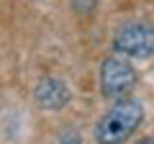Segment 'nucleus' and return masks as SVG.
<instances>
[{
	"label": "nucleus",
	"mask_w": 154,
	"mask_h": 144,
	"mask_svg": "<svg viewBox=\"0 0 154 144\" xmlns=\"http://www.w3.org/2000/svg\"><path fill=\"white\" fill-rule=\"evenodd\" d=\"M141 121H144L141 103L123 98L100 116L98 126H95V139H98V144H123L141 126Z\"/></svg>",
	"instance_id": "f257e3e1"
},
{
	"label": "nucleus",
	"mask_w": 154,
	"mask_h": 144,
	"mask_svg": "<svg viewBox=\"0 0 154 144\" xmlns=\"http://www.w3.org/2000/svg\"><path fill=\"white\" fill-rule=\"evenodd\" d=\"M136 85V70L128 57L110 54L100 64V90L110 100H123Z\"/></svg>",
	"instance_id": "f03ea898"
},
{
	"label": "nucleus",
	"mask_w": 154,
	"mask_h": 144,
	"mask_svg": "<svg viewBox=\"0 0 154 144\" xmlns=\"http://www.w3.org/2000/svg\"><path fill=\"white\" fill-rule=\"evenodd\" d=\"M113 49L121 57L146 59L154 54V26L146 21H131L118 28L113 39Z\"/></svg>",
	"instance_id": "7ed1b4c3"
},
{
	"label": "nucleus",
	"mask_w": 154,
	"mask_h": 144,
	"mask_svg": "<svg viewBox=\"0 0 154 144\" xmlns=\"http://www.w3.org/2000/svg\"><path fill=\"white\" fill-rule=\"evenodd\" d=\"M33 98H36V103L41 105V108H46V111H59V108H64V105L69 103L72 93H69V88H67L64 80L44 77L36 85V90H33Z\"/></svg>",
	"instance_id": "20e7f679"
},
{
	"label": "nucleus",
	"mask_w": 154,
	"mask_h": 144,
	"mask_svg": "<svg viewBox=\"0 0 154 144\" xmlns=\"http://www.w3.org/2000/svg\"><path fill=\"white\" fill-rule=\"evenodd\" d=\"M136 144H154V139H152V136H146V139H139Z\"/></svg>",
	"instance_id": "39448f33"
}]
</instances>
